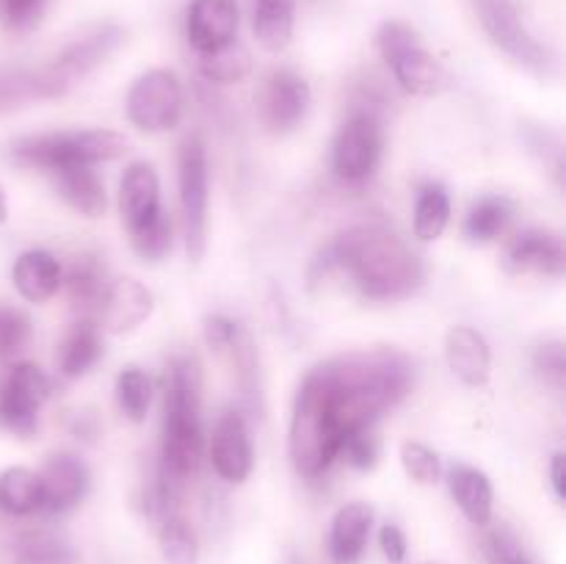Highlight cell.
Here are the masks:
<instances>
[{
    "label": "cell",
    "instance_id": "obj_25",
    "mask_svg": "<svg viewBox=\"0 0 566 564\" xmlns=\"http://www.w3.org/2000/svg\"><path fill=\"white\" fill-rule=\"evenodd\" d=\"M66 94L48 66L25 70V66H0V114L22 108L36 100H53Z\"/></svg>",
    "mask_w": 566,
    "mask_h": 564
},
{
    "label": "cell",
    "instance_id": "obj_12",
    "mask_svg": "<svg viewBox=\"0 0 566 564\" xmlns=\"http://www.w3.org/2000/svg\"><path fill=\"white\" fill-rule=\"evenodd\" d=\"M208 457L219 479L230 481V484H241L249 479L254 468V448L247 418L238 409H224L216 418L213 431H210Z\"/></svg>",
    "mask_w": 566,
    "mask_h": 564
},
{
    "label": "cell",
    "instance_id": "obj_24",
    "mask_svg": "<svg viewBox=\"0 0 566 564\" xmlns=\"http://www.w3.org/2000/svg\"><path fill=\"white\" fill-rule=\"evenodd\" d=\"M448 490L470 523L490 525L492 509H495V490H492V481L484 470L453 462L448 468Z\"/></svg>",
    "mask_w": 566,
    "mask_h": 564
},
{
    "label": "cell",
    "instance_id": "obj_1",
    "mask_svg": "<svg viewBox=\"0 0 566 564\" xmlns=\"http://www.w3.org/2000/svg\"><path fill=\"white\" fill-rule=\"evenodd\" d=\"M415 359L398 348L337 354L304 374L293 398L287 451L296 473L318 481L340 459L346 437L374 429L415 387Z\"/></svg>",
    "mask_w": 566,
    "mask_h": 564
},
{
    "label": "cell",
    "instance_id": "obj_15",
    "mask_svg": "<svg viewBox=\"0 0 566 564\" xmlns=\"http://www.w3.org/2000/svg\"><path fill=\"white\" fill-rule=\"evenodd\" d=\"M503 265L512 274H542V276H564L566 271V249L562 236L551 230H531L517 232L506 243L503 252Z\"/></svg>",
    "mask_w": 566,
    "mask_h": 564
},
{
    "label": "cell",
    "instance_id": "obj_19",
    "mask_svg": "<svg viewBox=\"0 0 566 564\" xmlns=\"http://www.w3.org/2000/svg\"><path fill=\"white\" fill-rule=\"evenodd\" d=\"M446 363L462 385L484 387L492 374L490 343L475 326H451L446 335Z\"/></svg>",
    "mask_w": 566,
    "mask_h": 564
},
{
    "label": "cell",
    "instance_id": "obj_34",
    "mask_svg": "<svg viewBox=\"0 0 566 564\" xmlns=\"http://www.w3.org/2000/svg\"><path fill=\"white\" fill-rule=\"evenodd\" d=\"M158 540L160 553H164L166 564H197L199 558V542L193 529L182 514H169L158 523Z\"/></svg>",
    "mask_w": 566,
    "mask_h": 564
},
{
    "label": "cell",
    "instance_id": "obj_21",
    "mask_svg": "<svg viewBox=\"0 0 566 564\" xmlns=\"http://www.w3.org/2000/svg\"><path fill=\"white\" fill-rule=\"evenodd\" d=\"M64 269L48 249H28L11 265V282L25 302H50L61 291Z\"/></svg>",
    "mask_w": 566,
    "mask_h": 564
},
{
    "label": "cell",
    "instance_id": "obj_43",
    "mask_svg": "<svg viewBox=\"0 0 566 564\" xmlns=\"http://www.w3.org/2000/svg\"><path fill=\"white\" fill-rule=\"evenodd\" d=\"M379 547L390 564H401L407 558V536L396 523H385L379 531Z\"/></svg>",
    "mask_w": 566,
    "mask_h": 564
},
{
    "label": "cell",
    "instance_id": "obj_32",
    "mask_svg": "<svg viewBox=\"0 0 566 564\" xmlns=\"http://www.w3.org/2000/svg\"><path fill=\"white\" fill-rule=\"evenodd\" d=\"M116 404L133 424H144L153 404V379L138 365H125L116 376Z\"/></svg>",
    "mask_w": 566,
    "mask_h": 564
},
{
    "label": "cell",
    "instance_id": "obj_3",
    "mask_svg": "<svg viewBox=\"0 0 566 564\" xmlns=\"http://www.w3.org/2000/svg\"><path fill=\"white\" fill-rule=\"evenodd\" d=\"M202 457V365L193 354H180L166 368L164 437L153 481L166 495L180 501L186 487L197 479Z\"/></svg>",
    "mask_w": 566,
    "mask_h": 564
},
{
    "label": "cell",
    "instance_id": "obj_35",
    "mask_svg": "<svg viewBox=\"0 0 566 564\" xmlns=\"http://www.w3.org/2000/svg\"><path fill=\"white\" fill-rule=\"evenodd\" d=\"M133 252L138 258L149 260V263H158V260L169 258L171 247H175V224H171V213L164 210L158 219H153L149 224H144L142 230L130 232Z\"/></svg>",
    "mask_w": 566,
    "mask_h": 564
},
{
    "label": "cell",
    "instance_id": "obj_8",
    "mask_svg": "<svg viewBox=\"0 0 566 564\" xmlns=\"http://www.w3.org/2000/svg\"><path fill=\"white\" fill-rule=\"evenodd\" d=\"M470 3H473L475 14H479V22L484 25L486 36L509 59L542 77H551L556 72V53L531 33L514 0H470Z\"/></svg>",
    "mask_w": 566,
    "mask_h": 564
},
{
    "label": "cell",
    "instance_id": "obj_7",
    "mask_svg": "<svg viewBox=\"0 0 566 564\" xmlns=\"http://www.w3.org/2000/svg\"><path fill=\"white\" fill-rule=\"evenodd\" d=\"M177 182H180L182 238L188 258L197 263L208 247V205H210V166L208 147L199 133L186 136L177 153Z\"/></svg>",
    "mask_w": 566,
    "mask_h": 564
},
{
    "label": "cell",
    "instance_id": "obj_31",
    "mask_svg": "<svg viewBox=\"0 0 566 564\" xmlns=\"http://www.w3.org/2000/svg\"><path fill=\"white\" fill-rule=\"evenodd\" d=\"M0 512L28 518L42 512V481L28 468H9L0 473Z\"/></svg>",
    "mask_w": 566,
    "mask_h": 564
},
{
    "label": "cell",
    "instance_id": "obj_45",
    "mask_svg": "<svg viewBox=\"0 0 566 564\" xmlns=\"http://www.w3.org/2000/svg\"><path fill=\"white\" fill-rule=\"evenodd\" d=\"M6 219H9V199H6L3 186H0V224H3Z\"/></svg>",
    "mask_w": 566,
    "mask_h": 564
},
{
    "label": "cell",
    "instance_id": "obj_10",
    "mask_svg": "<svg viewBox=\"0 0 566 564\" xmlns=\"http://www.w3.org/2000/svg\"><path fill=\"white\" fill-rule=\"evenodd\" d=\"M127 119L142 133L175 130L186 111V92L171 70H149L133 81L125 100Z\"/></svg>",
    "mask_w": 566,
    "mask_h": 564
},
{
    "label": "cell",
    "instance_id": "obj_40",
    "mask_svg": "<svg viewBox=\"0 0 566 564\" xmlns=\"http://www.w3.org/2000/svg\"><path fill=\"white\" fill-rule=\"evenodd\" d=\"M534 368L547 385L553 387H562L566 385V352H564V343L551 341V343H542L534 354Z\"/></svg>",
    "mask_w": 566,
    "mask_h": 564
},
{
    "label": "cell",
    "instance_id": "obj_42",
    "mask_svg": "<svg viewBox=\"0 0 566 564\" xmlns=\"http://www.w3.org/2000/svg\"><path fill=\"white\" fill-rule=\"evenodd\" d=\"M238 332H241V324L227 318V315H210V318L205 321V341H208V346L219 354H224L227 348L235 343Z\"/></svg>",
    "mask_w": 566,
    "mask_h": 564
},
{
    "label": "cell",
    "instance_id": "obj_13",
    "mask_svg": "<svg viewBox=\"0 0 566 564\" xmlns=\"http://www.w3.org/2000/svg\"><path fill=\"white\" fill-rule=\"evenodd\" d=\"M122 42H125V31H122L119 25H99L94 28V31H88L86 36L66 44V48L50 61L48 70L53 72L55 81L70 92L81 77H86L88 72H94L99 64H105V61L119 50Z\"/></svg>",
    "mask_w": 566,
    "mask_h": 564
},
{
    "label": "cell",
    "instance_id": "obj_41",
    "mask_svg": "<svg viewBox=\"0 0 566 564\" xmlns=\"http://www.w3.org/2000/svg\"><path fill=\"white\" fill-rule=\"evenodd\" d=\"M486 556L492 564H534L517 536L509 529H495L486 536Z\"/></svg>",
    "mask_w": 566,
    "mask_h": 564
},
{
    "label": "cell",
    "instance_id": "obj_11",
    "mask_svg": "<svg viewBox=\"0 0 566 564\" xmlns=\"http://www.w3.org/2000/svg\"><path fill=\"white\" fill-rule=\"evenodd\" d=\"M313 92L310 83L291 66L269 72L258 92V116L274 136H287L307 119Z\"/></svg>",
    "mask_w": 566,
    "mask_h": 564
},
{
    "label": "cell",
    "instance_id": "obj_17",
    "mask_svg": "<svg viewBox=\"0 0 566 564\" xmlns=\"http://www.w3.org/2000/svg\"><path fill=\"white\" fill-rule=\"evenodd\" d=\"M160 205V180L158 171L147 160H136L125 169L119 180V216L127 232L142 230L153 219L164 213Z\"/></svg>",
    "mask_w": 566,
    "mask_h": 564
},
{
    "label": "cell",
    "instance_id": "obj_4",
    "mask_svg": "<svg viewBox=\"0 0 566 564\" xmlns=\"http://www.w3.org/2000/svg\"><path fill=\"white\" fill-rule=\"evenodd\" d=\"M127 153V138L105 127L88 130H50L20 136L9 144L6 155L20 169H39L44 175L61 166H97L122 158Z\"/></svg>",
    "mask_w": 566,
    "mask_h": 564
},
{
    "label": "cell",
    "instance_id": "obj_2",
    "mask_svg": "<svg viewBox=\"0 0 566 564\" xmlns=\"http://www.w3.org/2000/svg\"><path fill=\"white\" fill-rule=\"evenodd\" d=\"M332 271H343L370 302H403L426 280L418 252L385 224L348 227L326 243L310 265V280L318 282Z\"/></svg>",
    "mask_w": 566,
    "mask_h": 564
},
{
    "label": "cell",
    "instance_id": "obj_22",
    "mask_svg": "<svg viewBox=\"0 0 566 564\" xmlns=\"http://www.w3.org/2000/svg\"><path fill=\"white\" fill-rule=\"evenodd\" d=\"M108 285V269H105L103 258H97V254H83V258H77L70 265L64 280H61V288H66V296H70V304L75 307V313L81 318L92 321H97Z\"/></svg>",
    "mask_w": 566,
    "mask_h": 564
},
{
    "label": "cell",
    "instance_id": "obj_37",
    "mask_svg": "<svg viewBox=\"0 0 566 564\" xmlns=\"http://www.w3.org/2000/svg\"><path fill=\"white\" fill-rule=\"evenodd\" d=\"M401 464L407 470V476L418 484H434L442 476V459L434 448H429L426 442L407 440L401 446Z\"/></svg>",
    "mask_w": 566,
    "mask_h": 564
},
{
    "label": "cell",
    "instance_id": "obj_16",
    "mask_svg": "<svg viewBox=\"0 0 566 564\" xmlns=\"http://www.w3.org/2000/svg\"><path fill=\"white\" fill-rule=\"evenodd\" d=\"M39 481H42V512L64 514L86 498L88 468L77 453L55 451L39 470Z\"/></svg>",
    "mask_w": 566,
    "mask_h": 564
},
{
    "label": "cell",
    "instance_id": "obj_30",
    "mask_svg": "<svg viewBox=\"0 0 566 564\" xmlns=\"http://www.w3.org/2000/svg\"><path fill=\"white\" fill-rule=\"evenodd\" d=\"M451 224V197L442 182H426L415 199L412 232L418 241H437Z\"/></svg>",
    "mask_w": 566,
    "mask_h": 564
},
{
    "label": "cell",
    "instance_id": "obj_28",
    "mask_svg": "<svg viewBox=\"0 0 566 564\" xmlns=\"http://www.w3.org/2000/svg\"><path fill=\"white\" fill-rule=\"evenodd\" d=\"M514 205L501 194H486L470 205L464 216V238L470 243H492L512 224Z\"/></svg>",
    "mask_w": 566,
    "mask_h": 564
},
{
    "label": "cell",
    "instance_id": "obj_44",
    "mask_svg": "<svg viewBox=\"0 0 566 564\" xmlns=\"http://www.w3.org/2000/svg\"><path fill=\"white\" fill-rule=\"evenodd\" d=\"M551 484H553V492H556L558 501H564L566 498V457L562 451L553 453V459H551Z\"/></svg>",
    "mask_w": 566,
    "mask_h": 564
},
{
    "label": "cell",
    "instance_id": "obj_27",
    "mask_svg": "<svg viewBox=\"0 0 566 564\" xmlns=\"http://www.w3.org/2000/svg\"><path fill=\"white\" fill-rule=\"evenodd\" d=\"M254 36L269 53H280L291 44L296 25V0H254L252 3Z\"/></svg>",
    "mask_w": 566,
    "mask_h": 564
},
{
    "label": "cell",
    "instance_id": "obj_23",
    "mask_svg": "<svg viewBox=\"0 0 566 564\" xmlns=\"http://www.w3.org/2000/svg\"><path fill=\"white\" fill-rule=\"evenodd\" d=\"M55 194L88 219H99L108 208V194H105V182L94 171V166H61V169L50 171Z\"/></svg>",
    "mask_w": 566,
    "mask_h": 564
},
{
    "label": "cell",
    "instance_id": "obj_29",
    "mask_svg": "<svg viewBox=\"0 0 566 564\" xmlns=\"http://www.w3.org/2000/svg\"><path fill=\"white\" fill-rule=\"evenodd\" d=\"M9 564H75L77 553L72 551L70 542L50 531H25L17 534L14 542L6 551Z\"/></svg>",
    "mask_w": 566,
    "mask_h": 564
},
{
    "label": "cell",
    "instance_id": "obj_39",
    "mask_svg": "<svg viewBox=\"0 0 566 564\" xmlns=\"http://www.w3.org/2000/svg\"><path fill=\"white\" fill-rule=\"evenodd\" d=\"M379 437L374 435V429H363L357 435L346 437L340 448V457L357 470H374L376 462H379Z\"/></svg>",
    "mask_w": 566,
    "mask_h": 564
},
{
    "label": "cell",
    "instance_id": "obj_20",
    "mask_svg": "<svg viewBox=\"0 0 566 564\" xmlns=\"http://www.w3.org/2000/svg\"><path fill=\"white\" fill-rule=\"evenodd\" d=\"M374 506L363 501L337 509L329 525L332 564H357L363 558L370 540V529H374Z\"/></svg>",
    "mask_w": 566,
    "mask_h": 564
},
{
    "label": "cell",
    "instance_id": "obj_18",
    "mask_svg": "<svg viewBox=\"0 0 566 564\" xmlns=\"http://www.w3.org/2000/svg\"><path fill=\"white\" fill-rule=\"evenodd\" d=\"M153 293L142 282L133 280V276H116V280H111L108 291H105L97 324H103L114 335H125V332L138 330L153 315Z\"/></svg>",
    "mask_w": 566,
    "mask_h": 564
},
{
    "label": "cell",
    "instance_id": "obj_33",
    "mask_svg": "<svg viewBox=\"0 0 566 564\" xmlns=\"http://www.w3.org/2000/svg\"><path fill=\"white\" fill-rule=\"evenodd\" d=\"M249 70H252V55L238 42L227 44V48L216 50V53L199 55V75L208 83H219V86L243 81Z\"/></svg>",
    "mask_w": 566,
    "mask_h": 564
},
{
    "label": "cell",
    "instance_id": "obj_5",
    "mask_svg": "<svg viewBox=\"0 0 566 564\" xmlns=\"http://www.w3.org/2000/svg\"><path fill=\"white\" fill-rule=\"evenodd\" d=\"M376 44H379L381 59L392 70L396 83L407 94L431 97V94L446 92L448 83H451L446 66L423 48L420 33L409 22H381L379 33H376Z\"/></svg>",
    "mask_w": 566,
    "mask_h": 564
},
{
    "label": "cell",
    "instance_id": "obj_26",
    "mask_svg": "<svg viewBox=\"0 0 566 564\" xmlns=\"http://www.w3.org/2000/svg\"><path fill=\"white\" fill-rule=\"evenodd\" d=\"M99 357H103L99 324L92 318H77L64 335V341H61L55 365H59V374L64 379H81L99 363Z\"/></svg>",
    "mask_w": 566,
    "mask_h": 564
},
{
    "label": "cell",
    "instance_id": "obj_36",
    "mask_svg": "<svg viewBox=\"0 0 566 564\" xmlns=\"http://www.w3.org/2000/svg\"><path fill=\"white\" fill-rule=\"evenodd\" d=\"M31 341V318L17 307H0V363H17Z\"/></svg>",
    "mask_w": 566,
    "mask_h": 564
},
{
    "label": "cell",
    "instance_id": "obj_38",
    "mask_svg": "<svg viewBox=\"0 0 566 564\" xmlns=\"http://www.w3.org/2000/svg\"><path fill=\"white\" fill-rule=\"evenodd\" d=\"M50 0H0V25L6 31L28 33L42 22Z\"/></svg>",
    "mask_w": 566,
    "mask_h": 564
},
{
    "label": "cell",
    "instance_id": "obj_6",
    "mask_svg": "<svg viewBox=\"0 0 566 564\" xmlns=\"http://www.w3.org/2000/svg\"><path fill=\"white\" fill-rule=\"evenodd\" d=\"M385 149V127L379 111L352 105L332 142V171L346 186H365L376 175Z\"/></svg>",
    "mask_w": 566,
    "mask_h": 564
},
{
    "label": "cell",
    "instance_id": "obj_46",
    "mask_svg": "<svg viewBox=\"0 0 566 564\" xmlns=\"http://www.w3.org/2000/svg\"><path fill=\"white\" fill-rule=\"evenodd\" d=\"M426 564H440V562H426Z\"/></svg>",
    "mask_w": 566,
    "mask_h": 564
},
{
    "label": "cell",
    "instance_id": "obj_9",
    "mask_svg": "<svg viewBox=\"0 0 566 564\" xmlns=\"http://www.w3.org/2000/svg\"><path fill=\"white\" fill-rule=\"evenodd\" d=\"M53 393V382L36 363H9L0 376V429L9 435L33 437L39 412Z\"/></svg>",
    "mask_w": 566,
    "mask_h": 564
},
{
    "label": "cell",
    "instance_id": "obj_14",
    "mask_svg": "<svg viewBox=\"0 0 566 564\" xmlns=\"http://www.w3.org/2000/svg\"><path fill=\"white\" fill-rule=\"evenodd\" d=\"M241 11L238 0H191L186 11L188 44L199 55L216 53L238 39Z\"/></svg>",
    "mask_w": 566,
    "mask_h": 564
}]
</instances>
